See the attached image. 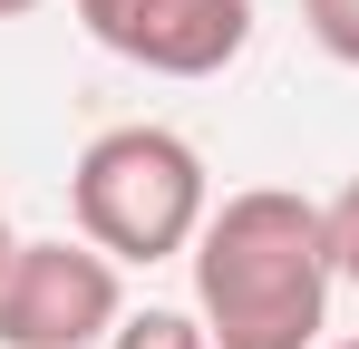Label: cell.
I'll use <instances>...</instances> for the list:
<instances>
[{"instance_id":"obj_1","label":"cell","mask_w":359,"mask_h":349,"mask_svg":"<svg viewBox=\"0 0 359 349\" xmlns=\"http://www.w3.org/2000/svg\"><path fill=\"white\" fill-rule=\"evenodd\" d=\"M194 320L214 349H320L330 330V214L292 184H243L194 233Z\"/></svg>"},{"instance_id":"obj_2","label":"cell","mask_w":359,"mask_h":349,"mask_svg":"<svg viewBox=\"0 0 359 349\" xmlns=\"http://www.w3.org/2000/svg\"><path fill=\"white\" fill-rule=\"evenodd\" d=\"M68 214L107 262H175L214 214V174L175 126H107L68 174Z\"/></svg>"},{"instance_id":"obj_3","label":"cell","mask_w":359,"mask_h":349,"mask_svg":"<svg viewBox=\"0 0 359 349\" xmlns=\"http://www.w3.org/2000/svg\"><path fill=\"white\" fill-rule=\"evenodd\" d=\"M126 262L78 242H20L0 272V349H107L126 320Z\"/></svg>"},{"instance_id":"obj_4","label":"cell","mask_w":359,"mask_h":349,"mask_svg":"<svg viewBox=\"0 0 359 349\" xmlns=\"http://www.w3.org/2000/svg\"><path fill=\"white\" fill-rule=\"evenodd\" d=\"M78 29L146 78H224L252 49V0H78Z\"/></svg>"},{"instance_id":"obj_5","label":"cell","mask_w":359,"mask_h":349,"mask_svg":"<svg viewBox=\"0 0 359 349\" xmlns=\"http://www.w3.org/2000/svg\"><path fill=\"white\" fill-rule=\"evenodd\" d=\"M107 349H214V340H204V320H194V310H126Z\"/></svg>"},{"instance_id":"obj_6","label":"cell","mask_w":359,"mask_h":349,"mask_svg":"<svg viewBox=\"0 0 359 349\" xmlns=\"http://www.w3.org/2000/svg\"><path fill=\"white\" fill-rule=\"evenodd\" d=\"M301 29L340 58V68H359V0H301Z\"/></svg>"},{"instance_id":"obj_7","label":"cell","mask_w":359,"mask_h":349,"mask_svg":"<svg viewBox=\"0 0 359 349\" xmlns=\"http://www.w3.org/2000/svg\"><path fill=\"white\" fill-rule=\"evenodd\" d=\"M320 214H330V262H340V282H359V174L320 204Z\"/></svg>"},{"instance_id":"obj_8","label":"cell","mask_w":359,"mask_h":349,"mask_svg":"<svg viewBox=\"0 0 359 349\" xmlns=\"http://www.w3.org/2000/svg\"><path fill=\"white\" fill-rule=\"evenodd\" d=\"M10 252H20V233H10V214H0V272H10Z\"/></svg>"},{"instance_id":"obj_9","label":"cell","mask_w":359,"mask_h":349,"mask_svg":"<svg viewBox=\"0 0 359 349\" xmlns=\"http://www.w3.org/2000/svg\"><path fill=\"white\" fill-rule=\"evenodd\" d=\"M29 10H39V0H0V20H29Z\"/></svg>"},{"instance_id":"obj_10","label":"cell","mask_w":359,"mask_h":349,"mask_svg":"<svg viewBox=\"0 0 359 349\" xmlns=\"http://www.w3.org/2000/svg\"><path fill=\"white\" fill-rule=\"evenodd\" d=\"M330 349H359V340H330Z\"/></svg>"}]
</instances>
